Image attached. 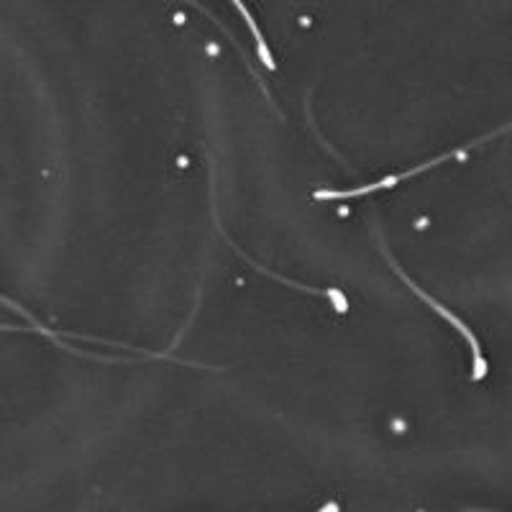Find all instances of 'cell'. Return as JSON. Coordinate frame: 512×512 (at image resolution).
<instances>
[{
    "instance_id": "2",
    "label": "cell",
    "mask_w": 512,
    "mask_h": 512,
    "mask_svg": "<svg viewBox=\"0 0 512 512\" xmlns=\"http://www.w3.org/2000/svg\"><path fill=\"white\" fill-rule=\"evenodd\" d=\"M390 262H392V259H390ZM392 267H395V272H397V274H400L402 280H405V285H408V287H410V290H413V292H415V295H418V297H423L425 303L431 305V308H433V310H436V313H438V315H443V318H446V320H448V323H451V326H454V328H456V331H459V333H461V336H464V338H466V341H469V346H472V354H474V372H472V379H474V382H479V379H482V377H484V374H487V361H484V356H482V346H479L477 336H474V333H472V331H469V328H466V326H464V323H461V320H459V318H456V315H451V313H448V310H446V308H443V305H441V303H438V300H433V297H431V295H425V292H423V290H420V287H418V285H415V282H410V277H408V274L402 272V269H400V267H397V264H395V262H392Z\"/></svg>"
},
{
    "instance_id": "5",
    "label": "cell",
    "mask_w": 512,
    "mask_h": 512,
    "mask_svg": "<svg viewBox=\"0 0 512 512\" xmlns=\"http://www.w3.org/2000/svg\"><path fill=\"white\" fill-rule=\"evenodd\" d=\"M0 331H24V328H18V326H0Z\"/></svg>"
},
{
    "instance_id": "1",
    "label": "cell",
    "mask_w": 512,
    "mask_h": 512,
    "mask_svg": "<svg viewBox=\"0 0 512 512\" xmlns=\"http://www.w3.org/2000/svg\"><path fill=\"white\" fill-rule=\"evenodd\" d=\"M466 157V149L464 152H456V154H441V157L431 159V162L418 164L415 169H408V172H400V175H392V177H384V180L372 182V185H364V187H354V190H318L315 192V200H346V198H361V195H369V192H377V190H387V187H395L397 182L402 180H410V177L420 175L425 169L436 167V164L448 162V159H464Z\"/></svg>"
},
{
    "instance_id": "3",
    "label": "cell",
    "mask_w": 512,
    "mask_h": 512,
    "mask_svg": "<svg viewBox=\"0 0 512 512\" xmlns=\"http://www.w3.org/2000/svg\"><path fill=\"white\" fill-rule=\"evenodd\" d=\"M231 3H233V6H236V11H239L241 16H244L246 26H249V31H251V34H254V41H256V52H259V57H262V64H264V67H267V70H274V67H277V62H274V59H272V54H269V49H267V41H264L262 31H259V26H256V21H254V18H251L249 8H246L244 3H241V0H231Z\"/></svg>"
},
{
    "instance_id": "4",
    "label": "cell",
    "mask_w": 512,
    "mask_h": 512,
    "mask_svg": "<svg viewBox=\"0 0 512 512\" xmlns=\"http://www.w3.org/2000/svg\"><path fill=\"white\" fill-rule=\"evenodd\" d=\"M185 3H190V6H195V8H198V11H203L205 16H210V18H213V21H216V16H213V13H210V11H205V8L200 6V3H195V0H185ZM216 24H218V21H216ZM218 29H223V31H226V34H228V29H226V26H223V24H218ZM228 36H231V34H228Z\"/></svg>"
}]
</instances>
